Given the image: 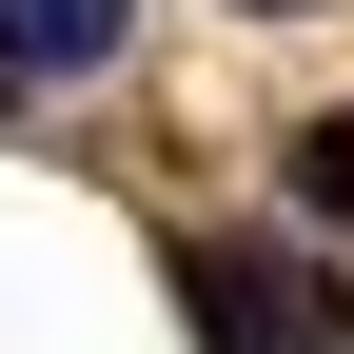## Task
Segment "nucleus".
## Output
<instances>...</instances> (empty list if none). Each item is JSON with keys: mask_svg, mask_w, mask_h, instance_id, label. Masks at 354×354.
<instances>
[{"mask_svg": "<svg viewBox=\"0 0 354 354\" xmlns=\"http://www.w3.org/2000/svg\"><path fill=\"white\" fill-rule=\"evenodd\" d=\"M177 315H197V354H354L315 256H236V236H197V256H177Z\"/></svg>", "mask_w": 354, "mask_h": 354, "instance_id": "1", "label": "nucleus"}, {"mask_svg": "<svg viewBox=\"0 0 354 354\" xmlns=\"http://www.w3.org/2000/svg\"><path fill=\"white\" fill-rule=\"evenodd\" d=\"M138 39V0H0V79H99Z\"/></svg>", "mask_w": 354, "mask_h": 354, "instance_id": "2", "label": "nucleus"}, {"mask_svg": "<svg viewBox=\"0 0 354 354\" xmlns=\"http://www.w3.org/2000/svg\"><path fill=\"white\" fill-rule=\"evenodd\" d=\"M276 158H295V216H335V236H354V99H315Z\"/></svg>", "mask_w": 354, "mask_h": 354, "instance_id": "3", "label": "nucleus"}, {"mask_svg": "<svg viewBox=\"0 0 354 354\" xmlns=\"http://www.w3.org/2000/svg\"><path fill=\"white\" fill-rule=\"evenodd\" d=\"M236 20H335V0H236Z\"/></svg>", "mask_w": 354, "mask_h": 354, "instance_id": "4", "label": "nucleus"}]
</instances>
